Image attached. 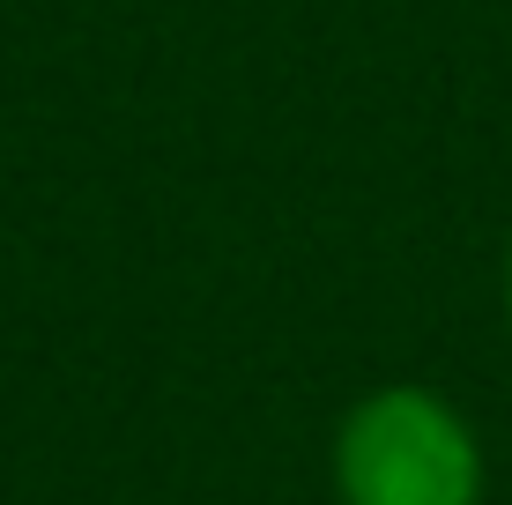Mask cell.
I'll list each match as a JSON object with an SVG mask.
<instances>
[{
  "instance_id": "obj_2",
  "label": "cell",
  "mask_w": 512,
  "mask_h": 505,
  "mask_svg": "<svg viewBox=\"0 0 512 505\" xmlns=\"http://www.w3.org/2000/svg\"><path fill=\"white\" fill-rule=\"evenodd\" d=\"M505 305H512V283H505Z\"/></svg>"
},
{
  "instance_id": "obj_1",
  "label": "cell",
  "mask_w": 512,
  "mask_h": 505,
  "mask_svg": "<svg viewBox=\"0 0 512 505\" xmlns=\"http://www.w3.org/2000/svg\"><path fill=\"white\" fill-rule=\"evenodd\" d=\"M334 491L342 505H475L483 454L438 394L386 387L349 409L334 439Z\"/></svg>"
}]
</instances>
